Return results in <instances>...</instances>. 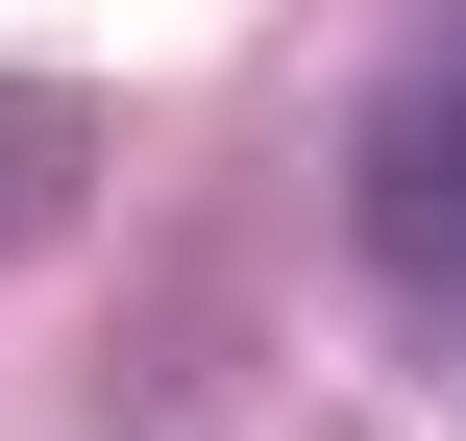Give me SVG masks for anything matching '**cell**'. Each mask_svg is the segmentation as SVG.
<instances>
[{
  "label": "cell",
  "instance_id": "cell-1",
  "mask_svg": "<svg viewBox=\"0 0 466 441\" xmlns=\"http://www.w3.org/2000/svg\"><path fill=\"white\" fill-rule=\"evenodd\" d=\"M344 246H369V295L418 319L466 368V0L369 74V147H344Z\"/></svg>",
  "mask_w": 466,
  "mask_h": 441
}]
</instances>
